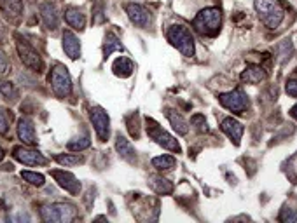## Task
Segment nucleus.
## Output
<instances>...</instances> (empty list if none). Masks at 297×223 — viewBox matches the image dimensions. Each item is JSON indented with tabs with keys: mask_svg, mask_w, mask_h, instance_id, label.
Wrapping results in <instances>:
<instances>
[{
	"mask_svg": "<svg viewBox=\"0 0 297 223\" xmlns=\"http://www.w3.org/2000/svg\"><path fill=\"white\" fill-rule=\"evenodd\" d=\"M55 161L65 167H72V166L80 164L84 159L82 155H74V153H58V155H55Z\"/></svg>",
	"mask_w": 297,
	"mask_h": 223,
	"instance_id": "26",
	"label": "nucleus"
},
{
	"mask_svg": "<svg viewBox=\"0 0 297 223\" xmlns=\"http://www.w3.org/2000/svg\"><path fill=\"white\" fill-rule=\"evenodd\" d=\"M220 129L226 132L231 140L235 141V145H239V141H241V136H243V131H245V128H243L241 122H238V120L233 119V117H227V119L222 120Z\"/></svg>",
	"mask_w": 297,
	"mask_h": 223,
	"instance_id": "13",
	"label": "nucleus"
},
{
	"mask_svg": "<svg viewBox=\"0 0 297 223\" xmlns=\"http://www.w3.org/2000/svg\"><path fill=\"white\" fill-rule=\"evenodd\" d=\"M218 101L224 108L231 110L233 113H243V112L248 110V96L241 91V89H235V91L224 93V94L218 96Z\"/></svg>",
	"mask_w": 297,
	"mask_h": 223,
	"instance_id": "8",
	"label": "nucleus"
},
{
	"mask_svg": "<svg viewBox=\"0 0 297 223\" xmlns=\"http://www.w3.org/2000/svg\"><path fill=\"white\" fill-rule=\"evenodd\" d=\"M0 9L13 16H20L23 13V0H0Z\"/></svg>",
	"mask_w": 297,
	"mask_h": 223,
	"instance_id": "25",
	"label": "nucleus"
},
{
	"mask_svg": "<svg viewBox=\"0 0 297 223\" xmlns=\"http://www.w3.org/2000/svg\"><path fill=\"white\" fill-rule=\"evenodd\" d=\"M151 186L154 188L156 194H159V195H168L173 192L172 182H168V180H164V178H161V176H152Z\"/></svg>",
	"mask_w": 297,
	"mask_h": 223,
	"instance_id": "21",
	"label": "nucleus"
},
{
	"mask_svg": "<svg viewBox=\"0 0 297 223\" xmlns=\"http://www.w3.org/2000/svg\"><path fill=\"white\" fill-rule=\"evenodd\" d=\"M40 216L47 223H70L77 218V209L68 203H53L42 206Z\"/></svg>",
	"mask_w": 297,
	"mask_h": 223,
	"instance_id": "3",
	"label": "nucleus"
},
{
	"mask_svg": "<svg viewBox=\"0 0 297 223\" xmlns=\"http://www.w3.org/2000/svg\"><path fill=\"white\" fill-rule=\"evenodd\" d=\"M116 149H118L119 155H121L122 159H126V161H133V159L137 157V152H135L133 145L126 140L124 136H121V134L116 138Z\"/></svg>",
	"mask_w": 297,
	"mask_h": 223,
	"instance_id": "19",
	"label": "nucleus"
},
{
	"mask_svg": "<svg viewBox=\"0 0 297 223\" xmlns=\"http://www.w3.org/2000/svg\"><path fill=\"white\" fill-rule=\"evenodd\" d=\"M147 132H149V136L156 141L158 145H161L163 149L166 150H172V152H180V145L172 134H168L163 128H159L158 122H154L152 119H147Z\"/></svg>",
	"mask_w": 297,
	"mask_h": 223,
	"instance_id": "7",
	"label": "nucleus"
},
{
	"mask_svg": "<svg viewBox=\"0 0 297 223\" xmlns=\"http://www.w3.org/2000/svg\"><path fill=\"white\" fill-rule=\"evenodd\" d=\"M168 40L173 47H177L182 53V56H185V58L194 56V37L185 25H173L168 30Z\"/></svg>",
	"mask_w": 297,
	"mask_h": 223,
	"instance_id": "4",
	"label": "nucleus"
},
{
	"mask_svg": "<svg viewBox=\"0 0 297 223\" xmlns=\"http://www.w3.org/2000/svg\"><path fill=\"white\" fill-rule=\"evenodd\" d=\"M9 131V120L5 112H0V134H7Z\"/></svg>",
	"mask_w": 297,
	"mask_h": 223,
	"instance_id": "32",
	"label": "nucleus"
},
{
	"mask_svg": "<svg viewBox=\"0 0 297 223\" xmlns=\"http://www.w3.org/2000/svg\"><path fill=\"white\" fill-rule=\"evenodd\" d=\"M2 159H4V150L0 149V161H2Z\"/></svg>",
	"mask_w": 297,
	"mask_h": 223,
	"instance_id": "36",
	"label": "nucleus"
},
{
	"mask_svg": "<svg viewBox=\"0 0 297 223\" xmlns=\"http://www.w3.org/2000/svg\"><path fill=\"white\" fill-rule=\"evenodd\" d=\"M112 70L118 77H130V75L133 74V63L128 58H124V56H121V58H118L114 61Z\"/></svg>",
	"mask_w": 297,
	"mask_h": 223,
	"instance_id": "20",
	"label": "nucleus"
},
{
	"mask_svg": "<svg viewBox=\"0 0 297 223\" xmlns=\"http://www.w3.org/2000/svg\"><path fill=\"white\" fill-rule=\"evenodd\" d=\"M21 178H23L25 182H28L30 185H34V186H42V185H44V182H46L44 174L34 173V171H21Z\"/></svg>",
	"mask_w": 297,
	"mask_h": 223,
	"instance_id": "27",
	"label": "nucleus"
},
{
	"mask_svg": "<svg viewBox=\"0 0 297 223\" xmlns=\"http://www.w3.org/2000/svg\"><path fill=\"white\" fill-rule=\"evenodd\" d=\"M290 113H292V117H294V119H297V105L292 108V110H290Z\"/></svg>",
	"mask_w": 297,
	"mask_h": 223,
	"instance_id": "35",
	"label": "nucleus"
},
{
	"mask_svg": "<svg viewBox=\"0 0 297 223\" xmlns=\"http://www.w3.org/2000/svg\"><path fill=\"white\" fill-rule=\"evenodd\" d=\"M168 119H170V122H172L173 129H175L178 134H187L189 131V124H187V120L184 119V117L180 115V113H177V112H168L166 113Z\"/></svg>",
	"mask_w": 297,
	"mask_h": 223,
	"instance_id": "22",
	"label": "nucleus"
},
{
	"mask_svg": "<svg viewBox=\"0 0 297 223\" xmlns=\"http://www.w3.org/2000/svg\"><path fill=\"white\" fill-rule=\"evenodd\" d=\"M254 7H256L260 21L269 30H277L281 25L285 18V9L280 4V0H256Z\"/></svg>",
	"mask_w": 297,
	"mask_h": 223,
	"instance_id": "2",
	"label": "nucleus"
},
{
	"mask_svg": "<svg viewBox=\"0 0 297 223\" xmlns=\"http://www.w3.org/2000/svg\"><path fill=\"white\" fill-rule=\"evenodd\" d=\"M278 220L281 223H297V211L292 209V207H283Z\"/></svg>",
	"mask_w": 297,
	"mask_h": 223,
	"instance_id": "29",
	"label": "nucleus"
},
{
	"mask_svg": "<svg viewBox=\"0 0 297 223\" xmlns=\"http://www.w3.org/2000/svg\"><path fill=\"white\" fill-rule=\"evenodd\" d=\"M91 145V141H89L88 136H82V138H76V140H72L70 143H68V150H72V152H82V150H86Z\"/></svg>",
	"mask_w": 297,
	"mask_h": 223,
	"instance_id": "28",
	"label": "nucleus"
},
{
	"mask_svg": "<svg viewBox=\"0 0 297 223\" xmlns=\"http://www.w3.org/2000/svg\"><path fill=\"white\" fill-rule=\"evenodd\" d=\"M222 13L218 7H206L196 14L193 21V26L203 37H215L220 32Z\"/></svg>",
	"mask_w": 297,
	"mask_h": 223,
	"instance_id": "1",
	"label": "nucleus"
},
{
	"mask_svg": "<svg viewBox=\"0 0 297 223\" xmlns=\"http://www.w3.org/2000/svg\"><path fill=\"white\" fill-rule=\"evenodd\" d=\"M0 91L7 99L16 98V89H14V86L11 82H0Z\"/></svg>",
	"mask_w": 297,
	"mask_h": 223,
	"instance_id": "30",
	"label": "nucleus"
},
{
	"mask_svg": "<svg viewBox=\"0 0 297 223\" xmlns=\"http://www.w3.org/2000/svg\"><path fill=\"white\" fill-rule=\"evenodd\" d=\"M191 122H193V124H198V128L205 129V131H206V120H205V117H203V115H194L193 119H191Z\"/></svg>",
	"mask_w": 297,
	"mask_h": 223,
	"instance_id": "33",
	"label": "nucleus"
},
{
	"mask_svg": "<svg viewBox=\"0 0 297 223\" xmlns=\"http://www.w3.org/2000/svg\"><path fill=\"white\" fill-rule=\"evenodd\" d=\"M40 16H42V21H44V25H46L49 30L58 28L59 16H58V9H56L55 4H51V2L40 4Z\"/></svg>",
	"mask_w": 297,
	"mask_h": 223,
	"instance_id": "16",
	"label": "nucleus"
},
{
	"mask_svg": "<svg viewBox=\"0 0 297 223\" xmlns=\"http://www.w3.org/2000/svg\"><path fill=\"white\" fill-rule=\"evenodd\" d=\"M51 176L55 178L56 183H58L61 188H65L70 195H77L80 192V182L72 173H68V171L55 169L51 171Z\"/></svg>",
	"mask_w": 297,
	"mask_h": 223,
	"instance_id": "11",
	"label": "nucleus"
},
{
	"mask_svg": "<svg viewBox=\"0 0 297 223\" xmlns=\"http://www.w3.org/2000/svg\"><path fill=\"white\" fill-rule=\"evenodd\" d=\"M177 164L175 157L172 155H159V157H154L152 159V166H154L158 171H170L173 169Z\"/></svg>",
	"mask_w": 297,
	"mask_h": 223,
	"instance_id": "24",
	"label": "nucleus"
},
{
	"mask_svg": "<svg viewBox=\"0 0 297 223\" xmlns=\"http://www.w3.org/2000/svg\"><path fill=\"white\" fill-rule=\"evenodd\" d=\"M122 49H124V47H122V44L118 38V35H114V33H107V35H105V46H103L105 58H109L114 51H122Z\"/></svg>",
	"mask_w": 297,
	"mask_h": 223,
	"instance_id": "23",
	"label": "nucleus"
},
{
	"mask_svg": "<svg viewBox=\"0 0 297 223\" xmlns=\"http://www.w3.org/2000/svg\"><path fill=\"white\" fill-rule=\"evenodd\" d=\"M18 136H20V140L26 145L37 143L34 122H32L30 119H26V117H21L20 122H18Z\"/></svg>",
	"mask_w": 297,
	"mask_h": 223,
	"instance_id": "15",
	"label": "nucleus"
},
{
	"mask_svg": "<svg viewBox=\"0 0 297 223\" xmlns=\"http://www.w3.org/2000/svg\"><path fill=\"white\" fill-rule=\"evenodd\" d=\"M49 82H51V87H53V93H55L58 98H68V96H70L72 79L65 65L56 63V65L53 66V70H51V75H49Z\"/></svg>",
	"mask_w": 297,
	"mask_h": 223,
	"instance_id": "5",
	"label": "nucleus"
},
{
	"mask_svg": "<svg viewBox=\"0 0 297 223\" xmlns=\"http://www.w3.org/2000/svg\"><path fill=\"white\" fill-rule=\"evenodd\" d=\"M89 119H91V124L97 131V136L101 141H107L110 134V119L107 115V112L100 107H95L89 110Z\"/></svg>",
	"mask_w": 297,
	"mask_h": 223,
	"instance_id": "9",
	"label": "nucleus"
},
{
	"mask_svg": "<svg viewBox=\"0 0 297 223\" xmlns=\"http://www.w3.org/2000/svg\"><path fill=\"white\" fill-rule=\"evenodd\" d=\"M266 77H268V74H266V70L259 65L248 66L247 70H243L241 75H239V79H241L243 84H260Z\"/></svg>",
	"mask_w": 297,
	"mask_h": 223,
	"instance_id": "17",
	"label": "nucleus"
},
{
	"mask_svg": "<svg viewBox=\"0 0 297 223\" xmlns=\"http://www.w3.org/2000/svg\"><path fill=\"white\" fill-rule=\"evenodd\" d=\"M14 159L20 161L21 164H26V166H40V164H46V159L42 155L40 152L37 150H32L28 147H16L13 152Z\"/></svg>",
	"mask_w": 297,
	"mask_h": 223,
	"instance_id": "12",
	"label": "nucleus"
},
{
	"mask_svg": "<svg viewBox=\"0 0 297 223\" xmlns=\"http://www.w3.org/2000/svg\"><path fill=\"white\" fill-rule=\"evenodd\" d=\"M126 13H128V18H130V21L135 26H139V28H149L151 26L152 14L143 5L128 4L126 5Z\"/></svg>",
	"mask_w": 297,
	"mask_h": 223,
	"instance_id": "10",
	"label": "nucleus"
},
{
	"mask_svg": "<svg viewBox=\"0 0 297 223\" xmlns=\"http://www.w3.org/2000/svg\"><path fill=\"white\" fill-rule=\"evenodd\" d=\"M63 51L67 53L70 59H77L80 56V42L76 33L67 30L63 33Z\"/></svg>",
	"mask_w": 297,
	"mask_h": 223,
	"instance_id": "14",
	"label": "nucleus"
},
{
	"mask_svg": "<svg viewBox=\"0 0 297 223\" xmlns=\"http://www.w3.org/2000/svg\"><path fill=\"white\" fill-rule=\"evenodd\" d=\"M65 19H67V23L72 28L79 30V32L84 30V26H86V16L82 14V11H79L76 7H68L65 11Z\"/></svg>",
	"mask_w": 297,
	"mask_h": 223,
	"instance_id": "18",
	"label": "nucleus"
},
{
	"mask_svg": "<svg viewBox=\"0 0 297 223\" xmlns=\"http://www.w3.org/2000/svg\"><path fill=\"white\" fill-rule=\"evenodd\" d=\"M7 70H9V61L7 58H5V54L0 51V75L5 74Z\"/></svg>",
	"mask_w": 297,
	"mask_h": 223,
	"instance_id": "34",
	"label": "nucleus"
},
{
	"mask_svg": "<svg viewBox=\"0 0 297 223\" xmlns=\"http://www.w3.org/2000/svg\"><path fill=\"white\" fill-rule=\"evenodd\" d=\"M285 91H287V94L289 96L297 98V77L287 80V84H285Z\"/></svg>",
	"mask_w": 297,
	"mask_h": 223,
	"instance_id": "31",
	"label": "nucleus"
},
{
	"mask_svg": "<svg viewBox=\"0 0 297 223\" xmlns=\"http://www.w3.org/2000/svg\"><path fill=\"white\" fill-rule=\"evenodd\" d=\"M14 38H16V49H18V54H20L21 61L25 63L28 68H32V70L42 72V68H44V63H42L40 54H39L34 47L30 46L28 42L21 37V35H18V33H16V35H14Z\"/></svg>",
	"mask_w": 297,
	"mask_h": 223,
	"instance_id": "6",
	"label": "nucleus"
}]
</instances>
